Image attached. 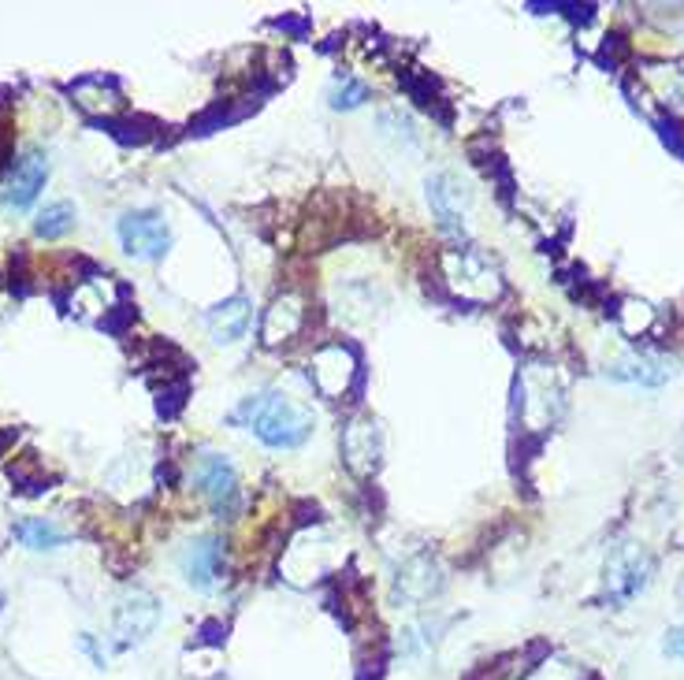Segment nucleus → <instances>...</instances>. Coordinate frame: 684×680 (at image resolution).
<instances>
[{"label":"nucleus","mask_w":684,"mask_h":680,"mask_svg":"<svg viewBox=\"0 0 684 680\" xmlns=\"http://www.w3.org/2000/svg\"><path fill=\"white\" fill-rule=\"evenodd\" d=\"M231 420L242 424L246 432H253L272 450H294L313 435V413L302 402H294L290 394L279 391H261L242 398Z\"/></svg>","instance_id":"f257e3e1"},{"label":"nucleus","mask_w":684,"mask_h":680,"mask_svg":"<svg viewBox=\"0 0 684 680\" xmlns=\"http://www.w3.org/2000/svg\"><path fill=\"white\" fill-rule=\"evenodd\" d=\"M194 484L205 491V498L212 502V510L220 517H235L238 510V472L224 454H198L194 461Z\"/></svg>","instance_id":"f03ea898"},{"label":"nucleus","mask_w":684,"mask_h":680,"mask_svg":"<svg viewBox=\"0 0 684 680\" xmlns=\"http://www.w3.org/2000/svg\"><path fill=\"white\" fill-rule=\"evenodd\" d=\"M119 242L123 249L138 257V261H157L164 257L171 246V231L168 223L160 220L153 209H142V212H127L123 220H119Z\"/></svg>","instance_id":"7ed1b4c3"},{"label":"nucleus","mask_w":684,"mask_h":680,"mask_svg":"<svg viewBox=\"0 0 684 680\" xmlns=\"http://www.w3.org/2000/svg\"><path fill=\"white\" fill-rule=\"evenodd\" d=\"M160 621V602L149 595V591H134L127 599L119 602L116 610V625H112V643L116 651H127L134 643H142Z\"/></svg>","instance_id":"20e7f679"},{"label":"nucleus","mask_w":684,"mask_h":680,"mask_svg":"<svg viewBox=\"0 0 684 680\" xmlns=\"http://www.w3.org/2000/svg\"><path fill=\"white\" fill-rule=\"evenodd\" d=\"M428 205H432L435 220L443 231L450 235H461V227H465V209H469V194H465V186H461L458 175H450V171H439L428 179Z\"/></svg>","instance_id":"39448f33"},{"label":"nucleus","mask_w":684,"mask_h":680,"mask_svg":"<svg viewBox=\"0 0 684 680\" xmlns=\"http://www.w3.org/2000/svg\"><path fill=\"white\" fill-rule=\"evenodd\" d=\"M49 179V160L41 153H27L23 160H15V168L8 171V183L0 190V201L8 209H27L34 205V197L41 194V186Z\"/></svg>","instance_id":"423d86ee"},{"label":"nucleus","mask_w":684,"mask_h":680,"mask_svg":"<svg viewBox=\"0 0 684 680\" xmlns=\"http://www.w3.org/2000/svg\"><path fill=\"white\" fill-rule=\"evenodd\" d=\"M651 576V558L640 554V550H629V554H618L614 562L606 565V591L603 599L610 602H629L636 591L647 584Z\"/></svg>","instance_id":"0eeeda50"},{"label":"nucleus","mask_w":684,"mask_h":680,"mask_svg":"<svg viewBox=\"0 0 684 680\" xmlns=\"http://www.w3.org/2000/svg\"><path fill=\"white\" fill-rule=\"evenodd\" d=\"M183 573L198 591H212V584L224 573V543L216 536H205L183 550Z\"/></svg>","instance_id":"6e6552de"},{"label":"nucleus","mask_w":684,"mask_h":680,"mask_svg":"<svg viewBox=\"0 0 684 680\" xmlns=\"http://www.w3.org/2000/svg\"><path fill=\"white\" fill-rule=\"evenodd\" d=\"M673 361L670 357H655V354H640V357H621L614 365L606 368V376L618 383H640V387H662V383L673 380Z\"/></svg>","instance_id":"1a4fd4ad"},{"label":"nucleus","mask_w":684,"mask_h":680,"mask_svg":"<svg viewBox=\"0 0 684 680\" xmlns=\"http://www.w3.org/2000/svg\"><path fill=\"white\" fill-rule=\"evenodd\" d=\"M305 320V301L298 294H283V298L268 309L264 316V342L268 346H279V342H287L298 335V327Z\"/></svg>","instance_id":"9d476101"},{"label":"nucleus","mask_w":684,"mask_h":680,"mask_svg":"<svg viewBox=\"0 0 684 680\" xmlns=\"http://www.w3.org/2000/svg\"><path fill=\"white\" fill-rule=\"evenodd\" d=\"M250 298H231L224 305H216L209 313V331H212V342H235L246 335V327H250Z\"/></svg>","instance_id":"9b49d317"},{"label":"nucleus","mask_w":684,"mask_h":680,"mask_svg":"<svg viewBox=\"0 0 684 680\" xmlns=\"http://www.w3.org/2000/svg\"><path fill=\"white\" fill-rule=\"evenodd\" d=\"M15 536L23 539L30 550H53V547H60V543H64V532H60L53 521H45V517L19 521V524H15Z\"/></svg>","instance_id":"f8f14e48"},{"label":"nucleus","mask_w":684,"mask_h":680,"mask_svg":"<svg viewBox=\"0 0 684 680\" xmlns=\"http://www.w3.org/2000/svg\"><path fill=\"white\" fill-rule=\"evenodd\" d=\"M75 227V205H67V201H56V205H45L38 212V220H34V231L41 238H60L67 235Z\"/></svg>","instance_id":"ddd939ff"},{"label":"nucleus","mask_w":684,"mask_h":680,"mask_svg":"<svg viewBox=\"0 0 684 680\" xmlns=\"http://www.w3.org/2000/svg\"><path fill=\"white\" fill-rule=\"evenodd\" d=\"M328 97H331V108H357V105H365V101H369V86L350 79V75H342V79L331 86Z\"/></svg>","instance_id":"4468645a"},{"label":"nucleus","mask_w":684,"mask_h":680,"mask_svg":"<svg viewBox=\"0 0 684 680\" xmlns=\"http://www.w3.org/2000/svg\"><path fill=\"white\" fill-rule=\"evenodd\" d=\"M105 127H108V134L112 138H119L123 145H142V142H149L153 138V131H145V127H153L149 119H105Z\"/></svg>","instance_id":"2eb2a0df"},{"label":"nucleus","mask_w":684,"mask_h":680,"mask_svg":"<svg viewBox=\"0 0 684 680\" xmlns=\"http://www.w3.org/2000/svg\"><path fill=\"white\" fill-rule=\"evenodd\" d=\"M655 127H658V138H662V142L670 145L673 153L684 160V127H681V123H677L673 116H662Z\"/></svg>","instance_id":"dca6fc26"},{"label":"nucleus","mask_w":684,"mask_h":680,"mask_svg":"<svg viewBox=\"0 0 684 680\" xmlns=\"http://www.w3.org/2000/svg\"><path fill=\"white\" fill-rule=\"evenodd\" d=\"M666 651L677 654V658H684V625H681V628H673L670 636H666Z\"/></svg>","instance_id":"f3484780"},{"label":"nucleus","mask_w":684,"mask_h":680,"mask_svg":"<svg viewBox=\"0 0 684 680\" xmlns=\"http://www.w3.org/2000/svg\"><path fill=\"white\" fill-rule=\"evenodd\" d=\"M79 647H82V651H86V654H90V658H93V662H97V666H105V654H101V651H97V647H93V640H90V636H82V640H79Z\"/></svg>","instance_id":"a211bd4d"}]
</instances>
